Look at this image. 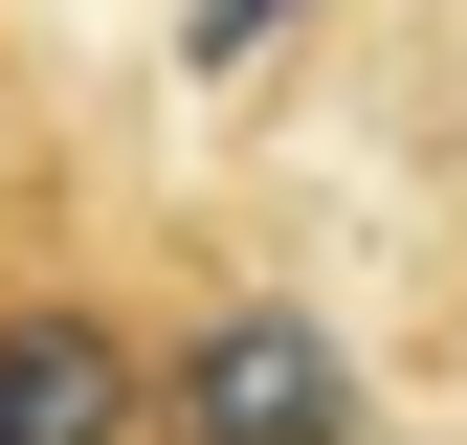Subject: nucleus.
<instances>
[{"instance_id": "3", "label": "nucleus", "mask_w": 467, "mask_h": 445, "mask_svg": "<svg viewBox=\"0 0 467 445\" xmlns=\"http://www.w3.org/2000/svg\"><path fill=\"white\" fill-rule=\"evenodd\" d=\"M267 23H289V0H201V45H267Z\"/></svg>"}, {"instance_id": "2", "label": "nucleus", "mask_w": 467, "mask_h": 445, "mask_svg": "<svg viewBox=\"0 0 467 445\" xmlns=\"http://www.w3.org/2000/svg\"><path fill=\"white\" fill-rule=\"evenodd\" d=\"M134 423H156V378L89 312H0V445H134Z\"/></svg>"}, {"instance_id": "1", "label": "nucleus", "mask_w": 467, "mask_h": 445, "mask_svg": "<svg viewBox=\"0 0 467 445\" xmlns=\"http://www.w3.org/2000/svg\"><path fill=\"white\" fill-rule=\"evenodd\" d=\"M156 423L179 445H357V357H334L312 312H223L179 378H156Z\"/></svg>"}]
</instances>
